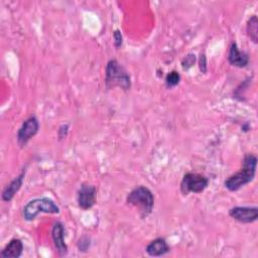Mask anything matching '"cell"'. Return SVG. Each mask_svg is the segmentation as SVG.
Wrapping results in <instances>:
<instances>
[{
	"mask_svg": "<svg viewBox=\"0 0 258 258\" xmlns=\"http://www.w3.org/2000/svg\"><path fill=\"white\" fill-rule=\"evenodd\" d=\"M257 158L253 154H247L243 159V166L240 171L231 175L225 181V186L231 190H238L241 186L250 182L255 176Z\"/></svg>",
	"mask_w": 258,
	"mask_h": 258,
	"instance_id": "obj_1",
	"label": "cell"
},
{
	"mask_svg": "<svg viewBox=\"0 0 258 258\" xmlns=\"http://www.w3.org/2000/svg\"><path fill=\"white\" fill-rule=\"evenodd\" d=\"M126 201L129 205L136 207L143 218L148 216L154 207V197L151 190L146 186H138L131 190Z\"/></svg>",
	"mask_w": 258,
	"mask_h": 258,
	"instance_id": "obj_2",
	"label": "cell"
},
{
	"mask_svg": "<svg viewBox=\"0 0 258 258\" xmlns=\"http://www.w3.org/2000/svg\"><path fill=\"white\" fill-rule=\"evenodd\" d=\"M106 85L108 88L120 87L123 90H129L131 87L129 75L116 59H111L107 63Z\"/></svg>",
	"mask_w": 258,
	"mask_h": 258,
	"instance_id": "obj_3",
	"label": "cell"
},
{
	"mask_svg": "<svg viewBox=\"0 0 258 258\" xmlns=\"http://www.w3.org/2000/svg\"><path fill=\"white\" fill-rule=\"evenodd\" d=\"M39 213L57 214L59 213V208L54 204L52 200L48 198L31 200L23 208V216L27 221H32Z\"/></svg>",
	"mask_w": 258,
	"mask_h": 258,
	"instance_id": "obj_4",
	"label": "cell"
},
{
	"mask_svg": "<svg viewBox=\"0 0 258 258\" xmlns=\"http://www.w3.org/2000/svg\"><path fill=\"white\" fill-rule=\"evenodd\" d=\"M209 184V179L200 173L187 172L183 175L182 180L180 182V189L183 195H187L189 192L199 194L202 192Z\"/></svg>",
	"mask_w": 258,
	"mask_h": 258,
	"instance_id": "obj_5",
	"label": "cell"
},
{
	"mask_svg": "<svg viewBox=\"0 0 258 258\" xmlns=\"http://www.w3.org/2000/svg\"><path fill=\"white\" fill-rule=\"evenodd\" d=\"M38 128H39V124L37 119L34 116L26 119L22 123L21 127L17 132V141L19 145L21 146L25 145L28 142V140L37 133Z\"/></svg>",
	"mask_w": 258,
	"mask_h": 258,
	"instance_id": "obj_6",
	"label": "cell"
},
{
	"mask_svg": "<svg viewBox=\"0 0 258 258\" xmlns=\"http://www.w3.org/2000/svg\"><path fill=\"white\" fill-rule=\"evenodd\" d=\"M229 215L240 223L248 224L257 220L258 209L256 207H234L229 211Z\"/></svg>",
	"mask_w": 258,
	"mask_h": 258,
	"instance_id": "obj_7",
	"label": "cell"
},
{
	"mask_svg": "<svg viewBox=\"0 0 258 258\" xmlns=\"http://www.w3.org/2000/svg\"><path fill=\"white\" fill-rule=\"evenodd\" d=\"M96 188L93 185L83 184L78 192V203L81 209L88 210L95 205Z\"/></svg>",
	"mask_w": 258,
	"mask_h": 258,
	"instance_id": "obj_8",
	"label": "cell"
},
{
	"mask_svg": "<svg viewBox=\"0 0 258 258\" xmlns=\"http://www.w3.org/2000/svg\"><path fill=\"white\" fill-rule=\"evenodd\" d=\"M63 236H64V229H63L62 224L59 222L54 223V225L52 227V231H51V237H52L56 252L60 256H63L68 253V247L64 243Z\"/></svg>",
	"mask_w": 258,
	"mask_h": 258,
	"instance_id": "obj_9",
	"label": "cell"
},
{
	"mask_svg": "<svg viewBox=\"0 0 258 258\" xmlns=\"http://www.w3.org/2000/svg\"><path fill=\"white\" fill-rule=\"evenodd\" d=\"M228 59L230 61L231 64L238 67V68H243L246 67L249 62V57L248 54L244 51H241L237 44L235 42H233L230 46V50H229V55H228Z\"/></svg>",
	"mask_w": 258,
	"mask_h": 258,
	"instance_id": "obj_10",
	"label": "cell"
},
{
	"mask_svg": "<svg viewBox=\"0 0 258 258\" xmlns=\"http://www.w3.org/2000/svg\"><path fill=\"white\" fill-rule=\"evenodd\" d=\"M146 252L150 256H162L169 252V246L163 238L159 237L154 239L147 245Z\"/></svg>",
	"mask_w": 258,
	"mask_h": 258,
	"instance_id": "obj_11",
	"label": "cell"
},
{
	"mask_svg": "<svg viewBox=\"0 0 258 258\" xmlns=\"http://www.w3.org/2000/svg\"><path fill=\"white\" fill-rule=\"evenodd\" d=\"M25 170H23L17 177H15L2 191V200L5 202H9L13 199L15 194L19 190L20 186L22 185L23 182V177H24Z\"/></svg>",
	"mask_w": 258,
	"mask_h": 258,
	"instance_id": "obj_12",
	"label": "cell"
},
{
	"mask_svg": "<svg viewBox=\"0 0 258 258\" xmlns=\"http://www.w3.org/2000/svg\"><path fill=\"white\" fill-rule=\"evenodd\" d=\"M23 252V244L19 239H12L1 251V256L4 258L12 257L17 258L21 256Z\"/></svg>",
	"mask_w": 258,
	"mask_h": 258,
	"instance_id": "obj_13",
	"label": "cell"
},
{
	"mask_svg": "<svg viewBox=\"0 0 258 258\" xmlns=\"http://www.w3.org/2000/svg\"><path fill=\"white\" fill-rule=\"evenodd\" d=\"M247 33L249 37L256 43L258 40V19L256 15L250 17L247 22Z\"/></svg>",
	"mask_w": 258,
	"mask_h": 258,
	"instance_id": "obj_14",
	"label": "cell"
},
{
	"mask_svg": "<svg viewBox=\"0 0 258 258\" xmlns=\"http://www.w3.org/2000/svg\"><path fill=\"white\" fill-rule=\"evenodd\" d=\"M180 81V76L177 72L172 71L169 74H167L166 78H165V84L168 88H172L174 86H176Z\"/></svg>",
	"mask_w": 258,
	"mask_h": 258,
	"instance_id": "obj_15",
	"label": "cell"
},
{
	"mask_svg": "<svg viewBox=\"0 0 258 258\" xmlns=\"http://www.w3.org/2000/svg\"><path fill=\"white\" fill-rule=\"evenodd\" d=\"M195 61H196V55L192 54V53H189V54H187V55L182 59V61H181L182 68H183L184 70H187V69H189V68L195 63Z\"/></svg>",
	"mask_w": 258,
	"mask_h": 258,
	"instance_id": "obj_16",
	"label": "cell"
},
{
	"mask_svg": "<svg viewBox=\"0 0 258 258\" xmlns=\"http://www.w3.org/2000/svg\"><path fill=\"white\" fill-rule=\"evenodd\" d=\"M90 247V239L86 236L82 237L79 242H78V248L80 251L82 252H86L88 250V248Z\"/></svg>",
	"mask_w": 258,
	"mask_h": 258,
	"instance_id": "obj_17",
	"label": "cell"
},
{
	"mask_svg": "<svg viewBox=\"0 0 258 258\" xmlns=\"http://www.w3.org/2000/svg\"><path fill=\"white\" fill-rule=\"evenodd\" d=\"M114 43H115V46L116 47H120L122 45V42H123V37H122V34L120 32L119 29H116L114 31Z\"/></svg>",
	"mask_w": 258,
	"mask_h": 258,
	"instance_id": "obj_18",
	"label": "cell"
},
{
	"mask_svg": "<svg viewBox=\"0 0 258 258\" xmlns=\"http://www.w3.org/2000/svg\"><path fill=\"white\" fill-rule=\"evenodd\" d=\"M200 70L203 73H206L207 71V60H206V56L205 54L201 53V57H200Z\"/></svg>",
	"mask_w": 258,
	"mask_h": 258,
	"instance_id": "obj_19",
	"label": "cell"
}]
</instances>
